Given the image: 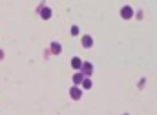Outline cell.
Listing matches in <instances>:
<instances>
[{
  "label": "cell",
  "instance_id": "cell-11",
  "mask_svg": "<svg viewBox=\"0 0 157 115\" xmlns=\"http://www.w3.org/2000/svg\"><path fill=\"white\" fill-rule=\"evenodd\" d=\"M2 57H4V53H2V51H0V59H2Z\"/></svg>",
  "mask_w": 157,
  "mask_h": 115
},
{
  "label": "cell",
  "instance_id": "cell-5",
  "mask_svg": "<svg viewBox=\"0 0 157 115\" xmlns=\"http://www.w3.org/2000/svg\"><path fill=\"white\" fill-rule=\"evenodd\" d=\"M40 17H42V20H49L51 18V9L49 7H42L40 9Z\"/></svg>",
  "mask_w": 157,
  "mask_h": 115
},
{
  "label": "cell",
  "instance_id": "cell-2",
  "mask_svg": "<svg viewBox=\"0 0 157 115\" xmlns=\"http://www.w3.org/2000/svg\"><path fill=\"white\" fill-rule=\"evenodd\" d=\"M121 17H122L124 20H130V18L133 17V9H132L130 6H124V7L121 9Z\"/></svg>",
  "mask_w": 157,
  "mask_h": 115
},
{
  "label": "cell",
  "instance_id": "cell-7",
  "mask_svg": "<svg viewBox=\"0 0 157 115\" xmlns=\"http://www.w3.org/2000/svg\"><path fill=\"white\" fill-rule=\"evenodd\" d=\"M82 64H84L82 59H78V57H73V59H71V68H73V70H80Z\"/></svg>",
  "mask_w": 157,
  "mask_h": 115
},
{
  "label": "cell",
  "instance_id": "cell-1",
  "mask_svg": "<svg viewBox=\"0 0 157 115\" xmlns=\"http://www.w3.org/2000/svg\"><path fill=\"white\" fill-rule=\"evenodd\" d=\"M70 97H71V99H73V101H78V99H80V97H82V90H80V88H78L77 84H75V86H73V88H70Z\"/></svg>",
  "mask_w": 157,
  "mask_h": 115
},
{
  "label": "cell",
  "instance_id": "cell-3",
  "mask_svg": "<svg viewBox=\"0 0 157 115\" xmlns=\"http://www.w3.org/2000/svg\"><path fill=\"white\" fill-rule=\"evenodd\" d=\"M80 70H82V73H84L86 77H91V73H93V64H90V62H84Z\"/></svg>",
  "mask_w": 157,
  "mask_h": 115
},
{
  "label": "cell",
  "instance_id": "cell-8",
  "mask_svg": "<svg viewBox=\"0 0 157 115\" xmlns=\"http://www.w3.org/2000/svg\"><path fill=\"white\" fill-rule=\"evenodd\" d=\"M84 79H86V75H84V73L78 70L77 73L73 75V82H75V84H82V80H84Z\"/></svg>",
  "mask_w": 157,
  "mask_h": 115
},
{
  "label": "cell",
  "instance_id": "cell-9",
  "mask_svg": "<svg viewBox=\"0 0 157 115\" xmlns=\"http://www.w3.org/2000/svg\"><path fill=\"white\" fill-rule=\"evenodd\" d=\"M91 86H93V82H91V79H90V77H86V79L82 80V88H84V90H90Z\"/></svg>",
  "mask_w": 157,
  "mask_h": 115
},
{
  "label": "cell",
  "instance_id": "cell-6",
  "mask_svg": "<svg viewBox=\"0 0 157 115\" xmlns=\"http://www.w3.org/2000/svg\"><path fill=\"white\" fill-rule=\"evenodd\" d=\"M49 49H51V53H53V55H59V53L62 51V46H60L59 42H51V46H49Z\"/></svg>",
  "mask_w": 157,
  "mask_h": 115
},
{
  "label": "cell",
  "instance_id": "cell-4",
  "mask_svg": "<svg viewBox=\"0 0 157 115\" xmlns=\"http://www.w3.org/2000/svg\"><path fill=\"white\" fill-rule=\"evenodd\" d=\"M91 46H93V38L90 37V35H84V37H82V48L88 49V48H91Z\"/></svg>",
  "mask_w": 157,
  "mask_h": 115
},
{
  "label": "cell",
  "instance_id": "cell-10",
  "mask_svg": "<svg viewBox=\"0 0 157 115\" xmlns=\"http://www.w3.org/2000/svg\"><path fill=\"white\" fill-rule=\"evenodd\" d=\"M78 31H80V29H78V26H71V37H77Z\"/></svg>",
  "mask_w": 157,
  "mask_h": 115
}]
</instances>
